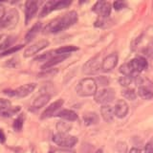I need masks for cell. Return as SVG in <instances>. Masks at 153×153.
I'll use <instances>...</instances> for the list:
<instances>
[{
  "label": "cell",
  "mask_w": 153,
  "mask_h": 153,
  "mask_svg": "<svg viewBox=\"0 0 153 153\" xmlns=\"http://www.w3.org/2000/svg\"><path fill=\"white\" fill-rule=\"evenodd\" d=\"M78 21V13L75 11L68 12L62 16L54 18L44 28V33H56L73 26Z\"/></svg>",
  "instance_id": "cell-1"
},
{
  "label": "cell",
  "mask_w": 153,
  "mask_h": 153,
  "mask_svg": "<svg viewBox=\"0 0 153 153\" xmlns=\"http://www.w3.org/2000/svg\"><path fill=\"white\" fill-rule=\"evenodd\" d=\"M76 94L79 97H90V96H95L98 92V84L97 81L94 79L85 78L79 81L76 85Z\"/></svg>",
  "instance_id": "cell-2"
},
{
  "label": "cell",
  "mask_w": 153,
  "mask_h": 153,
  "mask_svg": "<svg viewBox=\"0 0 153 153\" xmlns=\"http://www.w3.org/2000/svg\"><path fill=\"white\" fill-rule=\"evenodd\" d=\"M53 142L56 145L61 147L71 148L76 145L78 143V138L75 136L69 135L67 133H56L53 136Z\"/></svg>",
  "instance_id": "cell-3"
},
{
  "label": "cell",
  "mask_w": 153,
  "mask_h": 153,
  "mask_svg": "<svg viewBox=\"0 0 153 153\" xmlns=\"http://www.w3.org/2000/svg\"><path fill=\"white\" fill-rule=\"evenodd\" d=\"M36 83H27L22 86H19L16 90H4V94L10 97H17V98H25L30 95L33 90L36 89Z\"/></svg>",
  "instance_id": "cell-4"
},
{
  "label": "cell",
  "mask_w": 153,
  "mask_h": 153,
  "mask_svg": "<svg viewBox=\"0 0 153 153\" xmlns=\"http://www.w3.org/2000/svg\"><path fill=\"white\" fill-rule=\"evenodd\" d=\"M115 91L112 88H106L98 91L95 95V102L100 104L106 105L115 99Z\"/></svg>",
  "instance_id": "cell-5"
},
{
  "label": "cell",
  "mask_w": 153,
  "mask_h": 153,
  "mask_svg": "<svg viewBox=\"0 0 153 153\" xmlns=\"http://www.w3.org/2000/svg\"><path fill=\"white\" fill-rule=\"evenodd\" d=\"M18 18H19L18 12L16 9H12L8 13H6L5 16L3 17L1 22H0V26L3 28L12 29L16 26V24L18 22Z\"/></svg>",
  "instance_id": "cell-6"
},
{
  "label": "cell",
  "mask_w": 153,
  "mask_h": 153,
  "mask_svg": "<svg viewBox=\"0 0 153 153\" xmlns=\"http://www.w3.org/2000/svg\"><path fill=\"white\" fill-rule=\"evenodd\" d=\"M47 46H49V41L46 39H41L38 40L37 42L33 43L31 46H29L27 49L24 51V56L25 57H30L36 55L38 52H40L41 50L45 49Z\"/></svg>",
  "instance_id": "cell-7"
},
{
  "label": "cell",
  "mask_w": 153,
  "mask_h": 153,
  "mask_svg": "<svg viewBox=\"0 0 153 153\" xmlns=\"http://www.w3.org/2000/svg\"><path fill=\"white\" fill-rule=\"evenodd\" d=\"M100 69H102V65L99 61V57L95 56L86 61L82 67V72L85 75H95L100 71Z\"/></svg>",
  "instance_id": "cell-8"
},
{
  "label": "cell",
  "mask_w": 153,
  "mask_h": 153,
  "mask_svg": "<svg viewBox=\"0 0 153 153\" xmlns=\"http://www.w3.org/2000/svg\"><path fill=\"white\" fill-rule=\"evenodd\" d=\"M112 6L109 2L106 1H98L93 6V12L98 13L100 17L106 18L109 16L110 13H111Z\"/></svg>",
  "instance_id": "cell-9"
},
{
  "label": "cell",
  "mask_w": 153,
  "mask_h": 153,
  "mask_svg": "<svg viewBox=\"0 0 153 153\" xmlns=\"http://www.w3.org/2000/svg\"><path fill=\"white\" fill-rule=\"evenodd\" d=\"M39 2L35 1V0H29L25 4V22L28 24V22L36 16V13L38 10Z\"/></svg>",
  "instance_id": "cell-10"
},
{
  "label": "cell",
  "mask_w": 153,
  "mask_h": 153,
  "mask_svg": "<svg viewBox=\"0 0 153 153\" xmlns=\"http://www.w3.org/2000/svg\"><path fill=\"white\" fill-rule=\"evenodd\" d=\"M117 63H118V55L115 54V53L114 54H110L102 60V71L105 72V73L110 72L116 67Z\"/></svg>",
  "instance_id": "cell-11"
},
{
  "label": "cell",
  "mask_w": 153,
  "mask_h": 153,
  "mask_svg": "<svg viewBox=\"0 0 153 153\" xmlns=\"http://www.w3.org/2000/svg\"><path fill=\"white\" fill-rule=\"evenodd\" d=\"M62 104H63V100H61V99L51 103L41 114V119H48V118L53 117L57 111H59V108L62 106Z\"/></svg>",
  "instance_id": "cell-12"
},
{
  "label": "cell",
  "mask_w": 153,
  "mask_h": 153,
  "mask_svg": "<svg viewBox=\"0 0 153 153\" xmlns=\"http://www.w3.org/2000/svg\"><path fill=\"white\" fill-rule=\"evenodd\" d=\"M129 64H130L135 73H140V72L146 69L148 66L146 59L143 56H136L135 59L129 61Z\"/></svg>",
  "instance_id": "cell-13"
},
{
  "label": "cell",
  "mask_w": 153,
  "mask_h": 153,
  "mask_svg": "<svg viewBox=\"0 0 153 153\" xmlns=\"http://www.w3.org/2000/svg\"><path fill=\"white\" fill-rule=\"evenodd\" d=\"M127 113H128V105L126 102L123 100H119L114 107L115 116L120 119H123L126 116Z\"/></svg>",
  "instance_id": "cell-14"
},
{
  "label": "cell",
  "mask_w": 153,
  "mask_h": 153,
  "mask_svg": "<svg viewBox=\"0 0 153 153\" xmlns=\"http://www.w3.org/2000/svg\"><path fill=\"white\" fill-rule=\"evenodd\" d=\"M70 55H56V56H53L52 59H50L49 60H48L47 62H45V63L42 65L41 68L43 70L50 69V68H52L53 66H55L56 64L60 63V62H62L63 60H65Z\"/></svg>",
  "instance_id": "cell-15"
},
{
  "label": "cell",
  "mask_w": 153,
  "mask_h": 153,
  "mask_svg": "<svg viewBox=\"0 0 153 153\" xmlns=\"http://www.w3.org/2000/svg\"><path fill=\"white\" fill-rule=\"evenodd\" d=\"M50 99H51V96L49 94H41L33 100L32 107L33 109H40L49 102Z\"/></svg>",
  "instance_id": "cell-16"
},
{
  "label": "cell",
  "mask_w": 153,
  "mask_h": 153,
  "mask_svg": "<svg viewBox=\"0 0 153 153\" xmlns=\"http://www.w3.org/2000/svg\"><path fill=\"white\" fill-rule=\"evenodd\" d=\"M56 116L62 120H64V121H68V122H75L78 120V115H76V113L70 109L61 110V111H59L56 114Z\"/></svg>",
  "instance_id": "cell-17"
},
{
  "label": "cell",
  "mask_w": 153,
  "mask_h": 153,
  "mask_svg": "<svg viewBox=\"0 0 153 153\" xmlns=\"http://www.w3.org/2000/svg\"><path fill=\"white\" fill-rule=\"evenodd\" d=\"M100 113H102V116L103 120L107 123H111L114 119V108L110 105H102V108H100Z\"/></svg>",
  "instance_id": "cell-18"
},
{
  "label": "cell",
  "mask_w": 153,
  "mask_h": 153,
  "mask_svg": "<svg viewBox=\"0 0 153 153\" xmlns=\"http://www.w3.org/2000/svg\"><path fill=\"white\" fill-rule=\"evenodd\" d=\"M41 28H42V24L40 22H37L36 23L35 25H33L30 30L28 31V33H26L25 36V41L26 42H31L33 38H35L37 33L41 31Z\"/></svg>",
  "instance_id": "cell-19"
},
{
  "label": "cell",
  "mask_w": 153,
  "mask_h": 153,
  "mask_svg": "<svg viewBox=\"0 0 153 153\" xmlns=\"http://www.w3.org/2000/svg\"><path fill=\"white\" fill-rule=\"evenodd\" d=\"M83 121L85 126H93L100 122V118L95 112H87L83 115Z\"/></svg>",
  "instance_id": "cell-20"
},
{
  "label": "cell",
  "mask_w": 153,
  "mask_h": 153,
  "mask_svg": "<svg viewBox=\"0 0 153 153\" xmlns=\"http://www.w3.org/2000/svg\"><path fill=\"white\" fill-rule=\"evenodd\" d=\"M14 41V37L5 35L2 33L0 35V49H5V48H8L9 46L12 45V43Z\"/></svg>",
  "instance_id": "cell-21"
},
{
  "label": "cell",
  "mask_w": 153,
  "mask_h": 153,
  "mask_svg": "<svg viewBox=\"0 0 153 153\" xmlns=\"http://www.w3.org/2000/svg\"><path fill=\"white\" fill-rule=\"evenodd\" d=\"M138 95L143 100H151L153 98V92L146 86H140L139 87Z\"/></svg>",
  "instance_id": "cell-22"
},
{
  "label": "cell",
  "mask_w": 153,
  "mask_h": 153,
  "mask_svg": "<svg viewBox=\"0 0 153 153\" xmlns=\"http://www.w3.org/2000/svg\"><path fill=\"white\" fill-rule=\"evenodd\" d=\"M79 48L73 46V45H68V46H63L60 47L59 49L55 50V54L56 55H70V53L78 51Z\"/></svg>",
  "instance_id": "cell-23"
},
{
  "label": "cell",
  "mask_w": 153,
  "mask_h": 153,
  "mask_svg": "<svg viewBox=\"0 0 153 153\" xmlns=\"http://www.w3.org/2000/svg\"><path fill=\"white\" fill-rule=\"evenodd\" d=\"M20 107H8V108H2L0 109V116L1 117H12L14 114L19 112Z\"/></svg>",
  "instance_id": "cell-24"
},
{
  "label": "cell",
  "mask_w": 153,
  "mask_h": 153,
  "mask_svg": "<svg viewBox=\"0 0 153 153\" xmlns=\"http://www.w3.org/2000/svg\"><path fill=\"white\" fill-rule=\"evenodd\" d=\"M56 1L55 0H51V1H48L44 4L43 6L41 12L39 13V16L40 17H44L46 16L48 13H50L51 12H53V8H54V5H55Z\"/></svg>",
  "instance_id": "cell-25"
},
{
  "label": "cell",
  "mask_w": 153,
  "mask_h": 153,
  "mask_svg": "<svg viewBox=\"0 0 153 153\" xmlns=\"http://www.w3.org/2000/svg\"><path fill=\"white\" fill-rule=\"evenodd\" d=\"M120 72L123 75V76H133L135 72L133 71L132 67L130 66V64L128 63H123L121 67H120Z\"/></svg>",
  "instance_id": "cell-26"
},
{
  "label": "cell",
  "mask_w": 153,
  "mask_h": 153,
  "mask_svg": "<svg viewBox=\"0 0 153 153\" xmlns=\"http://www.w3.org/2000/svg\"><path fill=\"white\" fill-rule=\"evenodd\" d=\"M122 95L126 100H134L136 99V97H137V94L135 92V90H134V89H130V88L123 89L122 91Z\"/></svg>",
  "instance_id": "cell-27"
},
{
  "label": "cell",
  "mask_w": 153,
  "mask_h": 153,
  "mask_svg": "<svg viewBox=\"0 0 153 153\" xmlns=\"http://www.w3.org/2000/svg\"><path fill=\"white\" fill-rule=\"evenodd\" d=\"M72 1L70 0H60V1H56L54 8H53V11H57V10H62L65 9L68 6H70Z\"/></svg>",
  "instance_id": "cell-28"
},
{
  "label": "cell",
  "mask_w": 153,
  "mask_h": 153,
  "mask_svg": "<svg viewBox=\"0 0 153 153\" xmlns=\"http://www.w3.org/2000/svg\"><path fill=\"white\" fill-rule=\"evenodd\" d=\"M56 128L59 133H67L71 129V124L65 122H59L56 124Z\"/></svg>",
  "instance_id": "cell-29"
},
{
  "label": "cell",
  "mask_w": 153,
  "mask_h": 153,
  "mask_svg": "<svg viewBox=\"0 0 153 153\" xmlns=\"http://www.w3.org/2000/svg\"><path fill=\"white\" fill-rule=\"evenodd\" d=\"M23 123H24V116L21 115L18 118L14 120V122L13 123V127L16 131H20L23 127Z\"/></svg>",
  "instance_id": "cell-30"
},
{
  "label": "cell",
  "mask_w": 153,
  "mask_h": 153,
  "mask_svg": "<svg viewBox=\"0 0 153 153\" xmlns=\"http://www.w3.org/2000/svg\"><path fill=\"white\" fill-rule=\"evenodd\" d=\"M24 45H16V46H13L11 48H9V49L5 50L1 55V56H9V55H12V54H14V53H16L17 51L21 50L23 48Z\"/></svg>",
  "instance_id": "cell-31"
},
{
  "label": "cell",
  "mask_w": 153,
  "mask_h": 153,
  "mask_svg": "<svg viewBox=\"0 0 153 153\" xmlns=\"http://www.w3.org/2000/svg\"><path fill=\"white\" fill-rule=\"evenodd\" d=\"M132 79H133L132 76H121V78L119 79V82L122 86H123V87H128V86L131 84Z\"/></svg>",
  "instance_id": "cell-32"
},
{
  "label": "cell",
  "mask_w": 153,
  "mask_h": 153,
  "mask_svg": "<svg viewBox=\"0 0 153 153\" xmlns=\"http://www.w3.org/2000/svg\"><path fill=\"white\" fill-rule=\"evenodd\" d=\"M54 54H55V51H50V52H47L45 54H43L39 56H37L36 60H38V61H45L47 62L50 59H52L53 56H54Z\"/></svg>",
  "instance_id": "cell-33"
},
{
  "label": "cell",
  "mask_w": 153,
  "mask_h": 153,
  "mask_svg": "<svg viewBox=\"0 0 153 153\" xmlns=\"http://www.w3.org/2000/svg\"><path fill=\"white\" fill-rule=\"evenodd\" d=\"M57 73V69H46V70H43V72H41L40 74H38V76L39 78H45V76H54Z\"/></svg>",
  "instance_id": "cell-34"
},
{
  "label": "cell",
  "mask_w": 153,
  "mask_h": 153,
  "mask_svg": "<svg viewBox=\"0 0 153 153\" xmlns=\"http://www.w3.org/2000/svg\"><path fill=\"white\" fill-rule=\"evenodd\" d=\"M117 151H118V153H126V151H127L126 143H124L123 142L118 143V145H117Z\"/></svg>",
  "instance_id": "cell-35"
},
{
  "label": "cell",
  "mask_w": 153,
  "mask_h": 153,
  "mask_svg": "<svg viewBox=\"0 0 153 153\" xmlns=\"http://www.w3.org/2000/svg\"><path fill=\"white\" fill-rule=\"evenodd\" d=\"M145 53H146V55L147 56H149V57H151V59H153V42L149 43V44L146 46Z\"/></svg>",
  "instance_id": "cell-36"
},
{
  "label": "cell",
  "mask_w": 153,
  "mask_h": 153,
  "mask_svg": "<svg viewBox=\"0 0 153 153\" xmlns=\"http://www.w3.org/2000/svg\"><path fill=\"white\" fill-rule=\"evenodd\" d=\"M126 3L123 1H115L113 4V7L116 11H120V10H123V8H126Z\"/></svg>",
  "instance_id": "cell-37"
},
{
  "label": "cell",
  "mask_w": 153,
  "mask_h": 153,
  "mask_svg": "<svg viewBox=\"0 0 153 153\" xmlns=\"http://www.w3.org/2000/svg\"><path fill=\"white\" fill-rule=\"evenodd\" d=\"M8 107H11V102L9 100L0 99V109L8 108Z\"/></svg>",
  "instance_id": "cell-38"
},
{
  "label": "cell",
  "mask_w": 153,
  "mask_h": 153,
  "mask_svg": "<svg viewBox=\"0 0 153 153\" xmlns=\"http://www.w3.org/2000/svg\"><path fill=\"white\" fill-rule=\"evenodd\" d=\"M97 81V83L100 84V85H107L108 84V79L105 78V76H99L98 79L96 80Z\"/></svg>",
  "instance_id": "cell-39"
},
{
  "label": "cell",
  "mask_w": 153,
  "mask_h": 153,
  "mask_svg": "<svg viewBox=\"0 0 153 153\" xmlns=\"http://www.w3.org/2000/svg\"><path fill=\"white\" fill-rule=\"evenodd\" d=\"M5 14H6V10H5L4 5L0 4V22H1L3 17L5 16Z\"/></svg>",
  "instance_id": "cell-40"
},
{
  "label": "cell",
  "mask_w": 153,
  "mask_h": 153,
  "mask_svg": "<svg viewBox=\"0 0 153 153\" xmlns=\"http://www.w3.org/2000/svg\"><path fill=\"white\" fill-rule=\"evenodd\" d=\"M16 59H10V60H8V62H7V66H9V67H16V62L17 61H16Z\"/></svg>",
  "instance_id": "cell-41"
},
{
  "label": "cell",
  "mask_w": 153,
  "mask_h": 153,
  "mask_svg": "<svg viewBox=\"0 0 153 153\" xmlns=\"http://www.w3.org/2000/svg\"><path fill=\"white\" fill-rule=\"evenodd\" d=\"M145 153H153L152 151V147L150 146L149 142H148L146 145V147H145Z\"/></svg>",
  "instance_id": "cell-42"
},
{
  "label": "cell",
  "mask_w": 153,
  "mask_h": 153,
  "mask_svg": "<svg viewBox=\"0 0 153 153\" xmlns=\"http://www.w3.org/2000/svg\"><path fill=\"white\" fill-rule=\"evenodd\" d=\"M6 141V136H5V133L4 131L2 130L1 128H0V142H1L2 143Z\"/></svg>",
  "instance_id": "cell-43"
},
{
  "label": "cell",
  "mask_w": 153,
  "mask_h": 153,
  "mask_svg": "<svg viewBox=\"0 0 153 153\" xmlns=\"http://www.w3.org/2000/svg\"><path fill=\"white\" fill-rule=\"evenodd\" d=\"M129 153H142L140 149H138V148H135V147H133L132 149L130 150V152Z\"/></svg>",
  "instance_id": "cell-44"
},
{
  "label": "cell",
  "mask_w": 153,
  "mask_h": 153,
  "mask_svg": "<svg viewBox=\"0 0 153 153\" xmlns=\"http://www.w3.org/2000/svg\"><path fill=\"white\" fill-rule=\"evenodd\" d=\"M149 143H150V146H151V147H152V151H153V138L149 141Z\"/></svg>",
  "instance_id": "cell-45"
}]
</instances>
